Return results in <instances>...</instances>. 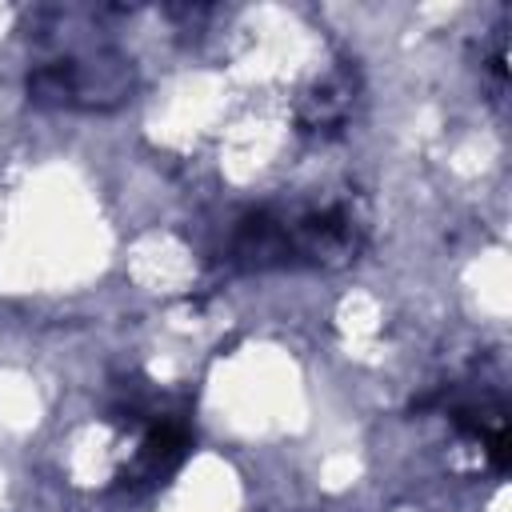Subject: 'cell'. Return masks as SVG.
Instances as JSON below:
<instances>
[{
	"label": "cell",
	"instance_id": "1",
	"mask_svg": "<svg viewBox=\"0 0 512 512\" xmlns=\"http://www.w3.org/2000/svg\"><path fill=\"white\" fill-rule=\"evenodd\" d=\"M184 456H188V428L176 424V420H160V424L148 428L132 476L136 480H148V484H160L164 476H172L180 468Z\"/></svg>",
	"mask_w": 512,
	"mask_h": 512
}]
</instances>
